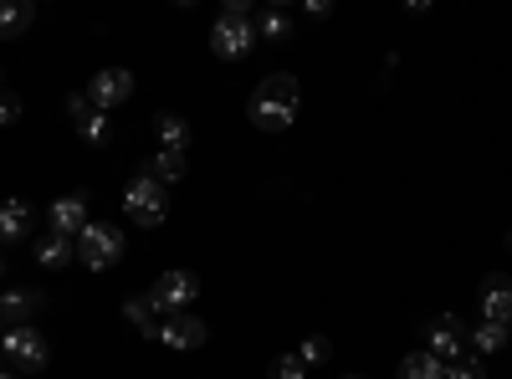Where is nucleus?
<instances>
[{"mask_svg":"<svg viewBox=\"0 0 512 379\" xmlns=\"http://www.w3.org/2000/svg\"><path fill=\"white\" fill-rule=\"evenodd\" d=\"M256 47V21H251V6L246 0H226V11L216 16V26H210V52L236 62Z\"/></svg>","mask_w":512,"mask_h":379,"instance_id":"nucleus-1","label":"nucleus"},{"mask_svg":"<svg viewBox=\"0 0 512 379\" xmlns=\"http://www.w3.org/2000/svg\"><path fill=\"white\" fill-rule=\"evenodd\" d=\"M123 210L134 216V226H164V216H169V195H164V185L154 180V175H134L123 185Z\"/></svg>","mask_w":512,"mask_h":379,"instance_id":"nucleus-2","label":"nucleus"},{"mask_svg":"<svg viewBox=\"0 0 512 379\" xmlns=\"http://www.w3.org/2000/svg\"><path fill=\"white\" fill-rule=\"evenodd\" d=\"M77 262L93 267V272H108L123 262V231L118 226H103V221H88L77 236Z\"/></svg>","mask_w":512,"mask_h":379,"instance_id":"nucleus-3","label":"nucleus"},{"mask_svg":"<svg viewBox=\"0 0 512 379\" xmlns=\"http://www.w3.org/2000/svg\"><path fill=\"white\" fill-rule=\"evenodd\" d=\"M195 298H200V277H195V272H164V277L149 287V303H154V313H159V318L185 313Z\"/></svg>","mask_w":512,"mask_h":379,"instance_id":"nucleus-4","label":"nucleus"},{"mask_svg":"<svg viewBox=\"0 0 512 379\" xmlns=\"http://www.w3.org/2000/svg\"><path fill=\"white\" fill-rule=\"evenodd\" d=\"M0 354L11 359V369H41L47 364V339L31 328V323H16L0 333Z\"/></svg>","mask_w":512,"mask_h":379,"instance_id":"nucleus-5","label":"nucleus"},{"mask_svg":"<svg viewBox=\"0 0 512 379\" xmlns=\"http://www.w3.org/2000/svg\"><path fill=\"white\" fill-rule=\"evenodd\" d=\"M134 88H139V82H134V72H128V67H103V72H93V82H88V103L108 113V108H118V103L134 98Z\"/></svg>","mask_w":512,"mask_h":379,"instance_id":"nucleus-6","label":"nucleus"},{"mask_svg":"<svg viewBox=\"0 0 512 379\" xmlns=\"http://www.w3.org/2000/svg\"><path fill=\"white\" fill-rule=\"evenodd\" d=\"M67 113H72V123H77V139H82V144H108V139H113V118H108L103 108H93L88 93H72V98H67Z\"/></svg>","mask_w":512,"mask_h":379,"instance_id":"nucleus-7","label":"nucleus"},{"mask_svg":"<svg viewBox=\"0 0 512 379\" xmlns=\"http://www.w3.org/2000/svg\"><path fill=\"white\" fill-rule=\"evenodd\" d=\"M425 349H431L441 364L461 359V354H466V323H461V318H451V313H441L431 328H425Z\"/></svg>","mask_w":512,"mask_h":379,"instance_id":"nucleus-8","label":"nucleus"},{"mask_svg":"<svg viewBox=\"0 0 512 379\" xmlns=\"http://www.w3.org/2000/svg\"><path fill=\"white\" fill-rule=\"evenodd\" d=\"M47 221H52V231L57 236H82V226H88L93 216H88V195H62V200H52L47 205Z\"/></svg>","mask_w":512,"mask_h":379,"instance_id":"nucleus-9","label":"nucleus"},{"mask_svg":"<svg viewBox=\"0 0 512 379\" xmlns=\"http://www.w3.org/2000/svg\"><path fill=\"white\" fill-rule=\"evenodd\" d=\"M159 344H169V349H200L205 344V323L195 313H169V318H159Z\"/></svg>","mask_w":512,"mask_h":379,"instance_id":"nucleus-10","label":"nucleus"},{"mask_svg":"<svg viewBox=\"0 0 512 379\" xmlns=\"http://www.w3.org/2000/svg\"><path fill=\"white\" fill-rule=\"evenodd\" d=\"M36 313H41V292H31V287H0V318H6V328L31 323Z\"/></svg>","mask_w":512,"mask_h":379,"instance_id":"nucleus-11","label":"nucleus"},{"mask_svg":"<svg viewBox=\"0 0 512 379\" xmlns=\"http://www.w3.org/2000/svg\"><path fill=\"white\" fill-rule=\"evenodd\" d=\"M482 318L512 328V282L507 277H487L482 282Z\"/></svg>","mask_w":512,"mask_h":379,"instance_id":"nucleus-12","label":"nucleus"},{"mask_svg":"<svg viewBox=\"0 0 512 379\" xmlns=\"http://www.w3.org/2000/svg\"><path fill=\"white\" fill-rule=\"evenodd\" d=\"M246 113H251V123H256L262 134H282L287 123L297 118V108H282V103H272V98H262V93L246 103Z\"/></svg>","mask_w":512,"mask_h":379,"instance_id":"nucleus-13","label":"nucleus"},{"mask_svg":"<svg viewBox=\"0 0 512 379\" xmlns=\"http://www.w3.org/2000/svg\"><path fill=\"white\" fill-rule=\"evenodd\" d=\"M31 236V205L26 200H0V241H26Z\"/></svg>","mask_w":512,"mask_h":379,"instance_id":"nucleus-14","label":"nucleus"},{"mask_svg":"<svg viewBox=\"0 0 512 379\" xmlns=\"http://www.w3.org/2000/svg\"><path fill=\"white\" fill-rule=\"evenodd\" d=\"M466 339H472V354H482V359H487V354H502V349H507L512 328H507V323H487V318H482L477 328H466Z\"/></svg>","mask_w":512,"mask_h":379,"instance_id":"nucleus-15","label":"nucleus"},{"mask_svg":"<svg viewBox=\"0 0 512 379\" xmlns=\"http://www.w3.org/2000/svg\"><path fill=\"white\" fill-rule=\"evenodd\" d=\"M72 257H77V241H72V236L47 231V236L36 241V262H41V267H52V272H57V267H67Z\"/></svg>","mask_w":512,"mask_h":379,"instance_id":"nucleus-16","label":"nucleus"},{"mask_svg":"<svg viewBox=\"0 0 512 379\" xmlns=\"http://www.w3.org/2000/svg\"><path fill=\"white\" fill-rule=\"evenodd\" d=\"M256 93L272 98V103H282V108H297V103H303V88H297V77H292V72H272Z\"/></svg>","mask_w":512,"mask_h":379,"instance_id":"nucleus-17","label":"nucleus"},{"mask_svg":"<svg viewBox=\"0 0 512 379\" xmlns=\"http://www.w3.org/2000/svg\"><path fill=\"white\" fill-rule=\"evenodd\" d=\"M400 379H446V364L431 349H415L400 359Z\"/></svg>","mask_w":512,"mask_h":379,"instance_id":"nucleus-18","label":"nucleus"},{"mask_svg":"<svg viewBox=\"0 0 512 379\" xmlns=\"http://www.w3.org/2000/svg\"><path fill=\"white\" fill-rule=\"evenodd\" d=\"M185 170H190V159H185L180 149H159V154L149 159V175H154L159 185H175V180H185Z\"/></svg>","mask_w":512,"mask_h":379,"instance_id":"nucleus-19","label":"nucleus"},{"mask_svg":"<svg viewBox=\"0 0 512 379\" xmlns=\"http://www.w3.org/2000/svg\"><path fill=\"white\" fill-rule=\"evenodd\" d=\"M287 36H292V16L282 6L256 11V41H287Z\"/></svg>","mask_w":512,"mask_h":379,"instance_id":"nucleus-20","label":"nucleus"},{"mask_svg":"<svg viewBox=\"0 0 512 379\" xmlns=\"http://www.w3.org/2000/svg\"><path fill=\"white\" fill-rule=\"evenodd\" d=\"M31 6L26 0H0V41H11V36H21L26 26H31Z\"/></svg>","mask_w":512,"mask_h":379,"instance_id":"nucleus-21","label":"nucleus"},{"mask_svg":"<svg viewBox=\"0 0 512 379\" xmlns=\"http://www.w3.org/2000/svg\"><path fill=\"white\" fill-rule=\"evenodd\" d=\"M159 149H190V123L180 113H159Z\"/></svg>","mask_w":512,"mask_h":379,"instance_id":"nucleus-22","label":"nucleus"},{"mask_svg":"<svg viewBox=\"0 0 512 379\" xmlns=\"http://www.w3.org/2000/svg\"><path fill=\"white\" fill-rule=\"evenodd\" d=\"M123 318L134 323V328L144 333V339H159V313H154V303H149V298H128V303H123Z\"/></svg>","mask_w":512,"mask_h":379,"instance_id":"nucleus-23","label":"nucleus"},{"mask_svg":"<svg viewBox=\"0 0 512 379\" xmlns=\"http://www.w3.org/2000/svg\"><path fill=\"white\" fill-rule=\"evenodd\" d=\"M446 379H487L482 354H461V359H451V364H446Z\"/></svg>","mask_w":512,"mask_h":379,"instance_id":"nucleus-24","label":"nucleus"},{"mask_svg":"<svg viewBox=\"0 0 512 379\" xmlns=\"http://www.w3.org/2000/svg\"><path fill=\"white\" fill-rule=\"evenodd\" d=\"M333 354V344L323 339V333H313V339H303V349H297V359H303V364H323Z\"/></svg>","mask_w":512,"mask_h":379,"instance_id":"nucleus-25","label":"nucleus"},{"mask_svg":"<svg viewBox=\"0 0 512 379\" xmlns=\"http://www.w3.org/2000/svg\"><path fill=\"white\" fill-rule=\"evenodd\" d=\"M272 379H308V364L297 359V354H282V359L272 364Z\"/></svg>","mask_w":512,"mask_h":379,"instance_id":"nucleus-26","label":"nucleus"},{"mask_svg":"<svg viewBox=\"0 0 512 379\" xmlns=\"http://www.w3.org/2000/svg\"><path fill=\"white\" fill-rule=\"evenodd\" d=\"M16 118H21V98H16V93H0V123L11 129Z\"/></svg>","mask_w":512,"mask_h":379,"instance_id":"nucleus-27","label":"nucleus"},{"mask_svg":"<svg viewBox=\"0 0 512 379\" xmlns=\"http://www.w3.org/2000/svg\"><path fill=\"white\" fill-rule=\"evenodd\" d=\"M0 282H6V257H0Z\"/></svg>","mask_w":512,"mask_h":379,"instance_id":"nucleus-28","label":"nucleus"},{"mask_svg":"<svg viewBox=\"0 0 512 379\" xmlns=\"http://www.w3.org/2000/svg\"><path fill=\"white\" fill-rule=\"evenodd\" d=\"M0 379H16V374H11V369H0Z\"/></svg>","mask_w":512,"mask_h":379,"instance_id":"nucleus-29","label":"nucleus"},{"mask_svg":"<svg viewBox=\"0 0 512 379\" xmlns=\"http://www.w3.org/2000/svg\"><path fill=\"white\" fill-rule=\"evenodd\" d=\"M344 379H359V374H344Z\"/></svg>","mask_w":512,"mask_h":379,"instance_id":"nucleus-30","label":"nucleus"},{"mask_svg":"<svg viewBox=\"0 0 512 379\" xmlns=\"http://www.w3.org/2000/svg\"><path fill=\"white\" fill-rule=\"evenodd\" d=\"M0 77H6V72H0Z\"/></svg>","mask_w":512,"mask_h":379,"instance_id":"nucleus-31","label":"nucleus"}]
</instances>
